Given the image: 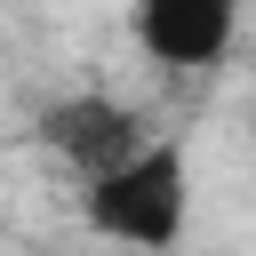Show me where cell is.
I'll use <instances>...</instances> for the list:
<instances>
[{
	"mask_svg": "<svg viewBox=\"0 0 256 256\" xmlns=\"http://www.w3.org/2000/svg\"><path fill=\"white\" fill-rule=\"evenodd\" d=\"M128 40L160 72H216L240 40V0H128Z\"/></svg>",
	"mask_w": 256,
	"mask_h": 256,
	"instance_id": "3957f363",
	"label": "cell"
},
{
	"mask_svg": "<svg viewBox=\"0 0 256 256\" xmlns=\"http://www.w3.org/2000/svg\"><path fill=\"white\" fill-rule=\"evenodd\" d=\"M80 216L96 240L136 248V256H168L192 224V144L184 136H144L128 160H112L104 176L80 184Z\"/></svg>",
	"mask_w": 256,
	"mask_h": 256,
	"instance_id": "6da1fadb",
	"label": "cell"
},
{
	"mask_svg": "<svg viewBox=\"0 0 256 256\" xmlns=\"http://www.w3.org/2000/svg\"><path fill=\"white\" fill-rule=\"evenodd\" d=\"M144 136H152V128H144V112H136V104H120V96H104V88H72V96H56V104H40V112H32V144H40L56 168H72L80 184H88V176H104L112 160H128Z\"/></svg>",
	"mask_w": 256,
	"mask_h": 256,
	"instance_id": "7a4b0ae2",
	"label": "cell"
}]
</instances>
